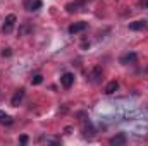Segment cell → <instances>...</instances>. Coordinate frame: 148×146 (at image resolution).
Instances as JSON below:
<instances>
[{
	"mask_svg": "<svg viewBox=\"0 0 148 146\" xmlns=\"http://www.w3.org/2000/svg\"><path fill=\"white\" fill-rule=\"evenodd\" d=\"M14 24H16V16L14 14H9L3 21V26H2V31L3 33H10L14 29Z\"/></svg>",
	"mask_w": 148,
	"mask_h": 146,
	"instance_id": "obj_1",
	"label": "cell"
},
{
	"mask_svg": "<svg viewBox=\"0 0 148 146\" xmlns=\"http://www.w3.org/2000/svg\"><path fill=\"white\" fill-rule=\"evenodd\" d=\"M145 7L148 9V0H145Z\"/></svg>",
	"mask_w": 148,
	"mask_h": 146,
	"instance_id": "obj_15",
	"label": "cell"
},
{
	"mask_svg": "<svg viewBox=\"0 0 148 146\" xmlns=\"http://www.w3.org/2000/svg\"><path fill=\"white\" fill-rule=\"evenodd\" d=\"M23 98H24V88H21V89H17V91L14 93V96H12V100H10V105H12V107H17V105L23 102Z\"/></svg>",
	"mask_w": 148,
	"mask_h": 146,
	"instance_id": "obj_3",
	"label": "cell"
},
{
	"mask_svg": "<svg viewBox=\"0 0 148 146\" xmlns=\"http://www.w3.org/2000/svg\"><path fill=\"white\" fill-rule=\"evenodd\" d=\"M117 89H119V83H117V81H110V83L105 86V93H107V95H112V93H115Z\"/></svg>",
	"mask_w": 148,
	"mask_h": 146,
	"instance_id": "obj_11",
	"label": "cell"
},
{
	"mask_svg": "<svg viewBox=\"0 0 148 146\" xmlns=\"http://www.w3.org/2000/svg\"><path fill=\"white\" fill-rule=\"evenodd\" d=\"M24 5H26V9H28V10H38L43 3H41V0H26V3H24Z\"/></svg>",
	"mask_w": 148,
	"mask_h": 146,
	"instance_id": "obj_7",
	"label": "cell"
},
{
	"mask_svg": "<svg viewBox=\"0 0 148 146\" xmlns=\"http://www.w3.org/2000/svg\"><path fill=\"white\" fill-rule=\"evenodd\" d=\"M88 28V24L86 23H83V21H79V23H74L69 26V33L71 35H76V33H81V31H84Z\"/></svg>",
	"mask_w": 148,
	"mask_h": 146,
	"instance_id": "obj_2",
	"label": "cell"
},
{
	"mask_svg": "<svg viewBox=\"0 0 148 146\" xmlns=\"http://www.w3.org/2000/svg\"><path fill=\"white\" fill-rule=\"evenodd\" d=\"M2 55H3V57H10V55H12V50H10V48H3V50H2Z\"/></svg>",
	"mask_w": 148,
	"mask_h": 146,
	"instance_id": "obj_13",
	"label": "cell"
},
{
	"mask_svg": "<svg viewBox=\"0 0 148 146\" xmlns=\"http://www.w3.org/2000/svg\"><path fill=\"white\" fill-rule=\"evenodd\" d=\"M60 83H62V86H64V88H71V86L74 84V74H71V72L62 74Z\"/></svg>",
	"mask_w": 148,
	"mask_h": 146,
	"instance_id": "obj_4",
	"label": "cell"
},
{
	"mask_svg": "<svg viewBox=\"0 0 148 146\" xmlns=\"http://www.w3.org/2000/svg\"><path fill=\"white\" fill-rule=\"evenodd\" d=\"M126 141H127V138H126V134H117V136H114L110 138V145L112 146H124L126 145Z\"/></svg>",
	"mask_w": 148,
	"mask_h": 146,
	"instance_id": "obj_5",
	"label": "cell"
},
{
	"mask_svg": "<svg viewBox=\"0 0 148 146\" xmlns=\"http://www.w3.org/2000/svg\"><path fill=\"white\" fill-rule=\"evenodd\" d=\"M12 122H14V119H12L10 115H7L5 112L0 110V124H3V126H12Z\"/></svg>",
	"mask_w": 148,
	"mask_h": 146,
	"instance_id": "obj_10",
	"label": "cell"
},
{
	"mask_svg": "<svg viewBox=\"0 0 148 146\" xmlns=\"http://www.w3.org/2000/svg\"><path fill=\"white\" fill-rule=\"evenodd\" d=\"M19 141H21L23 145H26V143H28V136H26V134H23V136L19 138Z\"/></svg>",
	"mask_w": 148,
	"mask_h": 146,
	"instance_id": "obj_14",
	"label": "cell"
},
{
	"mask_svg": "<svg viewBox=\"0 0 148 146\" xmlns=\"http://www.w3.org/2000/svg\"><path fill=\"white\" fill-rule=\"evenodd\" d=\"M102 74H103V71H102V67H93V71H91V81L93 83H98L100 79H102Z\"/></svg>",
	"mask_w": 148,
	"mask_h": 146,
	"instance_id": "obj_9",
	"label": "cell"
},
{
	"mask_svg": "<svg viewBox=\"0 0 148 146\" xmlns=\"http://www.w3.org/2000/svg\"><path fill=\"white\" fill-rule=\"evenodd\" d=\"M41 83H43V76H41V74H35V76L31 77V84L38 86V84H41Z\"/></svg>",
	"mask_w": 148,
	"mask_h": 146,
	"instance_id": "obj_12",
	"label": "cell"
},
{
	"mask_svg": "<svg viewBox=\"0 0 148 146\" xmlns=\"http://www.w3.org/2000/svg\"><path fill=\"white\" fill-rule=\"evenodd\" d=\"M136 59H138L136 53H126L121 57V64H133V62H136Z\"/></svg>",
	"mask_w": 148,
	"mask_h": 146,
	"instance_id": "obj_8",
	"label": "cell"
},
{
	"mask_svg": "<svg viewBox=\"0 0 148 146\" xmlns=\"http://www.w3.org/2000/svg\"><path fill=\"white\" fill-rule=\"evenodd\" d=\"M147 28V21H134V23H129V29L131 31H141Z\"/></svg>",
	"mask_w": 148,
	"mask_h": 146,
	"instance_id": "obj_6",
	"label": "cell"
}]
</instances>
